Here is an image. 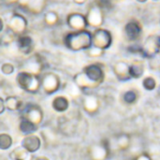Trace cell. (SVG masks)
I'll return each instance as SVG.
<instances>
[{
  "instance_id": "7a4b0ae2",
  "label": "cell",
  "mask_w": 160,
  "mask_h": 160,
  "mask_svg": "<svg viewBox=\"0 0 160 160\" xmlns=\"http://www.w3.org/2000/svg\"><path fill=\"white\" fill-rule=\"evenodd\" d=\"M18 86L30 94L38 93L40 88V75H35L27 71H20L16 76Z\"/></svg>"
},
{
  "instance_id": "44dd1931",
  "label": "cell",
  "mask_w": 160,
  "mask_h": 160,
  "mask_svg": "<svg viewBox=\"0 0 160 160\" xmlns=\"http://www.w3.org/2000/svg\"><path fill=\"white\" fill-rule=\"evenodd\" d=\"M38 129V126L33 124L32 122H30L25 118L21 117V121L19 123V130L22 134H23L24 136L35 134V132H37Z\"/></svg>"
},
{
  "instance_id": "8d00e7d4",
  "label": "cell",
  "mask_w": 160,
  "mask_h": 160,
  "mask_svg": "<svg viewBox=\"0 0 160 160\" xmlns=\"http://www.w3.org/2000/svg\"><path fill=\"white\" fill-rule=\"evenodd\" d=\"M73 2L77 5H83L86 2V0H73Z\"/></svg>"
},
{
  "instance_id": "2e32d148",
  "label": "cell",
  "mask_w": 160,
  "mask_h": 160,
  "mask_svg": "<svg viewBox=\"0 0 160 160\" xmlns=\"http://www.w3.org/2000/svg\"><path fill=\"white\" fill-rule=\"evenodd\" d=\"M113 73L115 77L120 82H128L131 79L129 73V64L126 61H117L112 67Z\"/></svg>"
},
{
  "instance_id": "8992f818",
  "label": "cell",
  "mask_w": 160,
  "mask_h": 160,
  "mask_svg": "<svg viewBox=\"0 0 160 160\" xmlns=\"http://www.w3.org/2000/svg\"><path fill=\"white\" fill-rule=\"evenodd\" d=\"M160 51V36L150 35L142 46V55L146 58H154Z\"/></svg>"
},
{
  "instance_id": "f35d334b",
  "label": "cell",
  "mask_w": 160,
  "mask_h": 160,
  "mask_svg": "<svg viewBox=\"0 0 160 160\" xmlns=\"http://www.w3.org/2000/svg\"><path fill=\"white\" fill-rule=\"evenodd\" d=\"M35 160H50L48 158H46V157H38V158H35Z\"/></svg>"
},
{
  "instance_id": "484cf974",
  "label": "cell",
  "mask_w": 160,
  "mask_h": 160,
  "mask_svg": "<svg viewBox=\"0 0 160 160\" xmlns=\"http://www.w3.org/2000/svg\"><path fill=\"white\" fill-rule=\"evenodd\" d=\"M139 99V94L136 90H128L122 95V100L127 105H133Z\"/></svg>"
},
{
  "instance_id": "4316f807",
  "label": "cell",
  "mask_w": 160,
  "mask_h": 160,
  "mask_svg": "<svg viewBox=\"0 0 160 160\" xmlns=\"http://www.w3.org/2000/svg\"><path fill=\"white\" fill-rule=\"evenodd\" d=\"M13 144V140L11 136L8 133H0V150H8Z\"/></svg>"
},
{
  "instance_id": "83f0119b",
  "label": "cell",
  "mask_w": 160,
  "mask_h": 160,
  "mask_svg": "<svg viewBox=\"0 0 160 160\" xmlns=\"http://www.w3.org/2000/svg\"><path fill=\"white\" fill-rule=\"evenodd\" d=\"M44 22L49 26H54L59 22V16L55 11H48L44 15Z\"/></svg>"
},
{
  "instance_id": "52a82bcc",
  "label": "cell",
  "mask_w": 160,
  "mask_h": 160,
  "mask_svg": "<svg viewBox=\"0 0 160 160\" xmlns=\"http://www.w3.org/2000/svg\"><path fill=\"white\" fill-rule=\"evenodd\" d=\"M82 72L87 76V78L96 83L98 86L101 85L105 80V71L102 66L98 63H93L83 68Z\"/></svg>"
},
{
  "instance_id": "ac0fdd59",
  "label": "cell",
  "mask_w": 160,
  "mask_h": 160,
  "mask_svg": "<svg viewBox=\"0 0 160 160\" xmlns=\"http://www.w3.org/2000/svg\"><path fill=\"white\" fill-rule=\"evenodd\" d=\"M73 82L81 89L82 92H85V91H89V90H94V89L98 87L96 83H94L92 81H90L87 78V76L82 71L77 73L73 77Z\"/></svg>"
},
{
  "instance_id": "6da1fadb",
  "label": "cell",
  "mask_w": 160,
  "mask_h": 160,
  "mask_svg": "<svg viewBox=\"0 0 160 160\" xmlns=\"http://www.w3.org/2000/svg\"><path fill=\"white\" fill-rule=\"evenodd\" d=\"M65 46L73 52L86 51L92 47V32L86 30L72 31L64 37Z\"/></svg>"
},
{
  "instance_id": "d6986e66",
  "label": "cell",
  "mask_w": 160,
  "mask_h": 160,
  "mask_svg": "<svg viewBox=\"0 0 160 160\" xmlns=\"http://www.w3.org/2000/svg\"><path fill=\"white\" fill-rule=\"evenodd\" d=\"M16 43H17L18 50L23 54H30L33 52L34 47H35V43H34L33 38L27 35L19 36Z\"/></svg>"
},
{
  "instance_id": "7402d4cb",
  "label": "cell",
  "mask_w": 160,
  "mask_h": 160,
  "mask_svg": "<svg viewBox=\"0 0 160 160\" xmlns=\"http://www.w3.org/2000/svg\"><path fill=\"white\" fill-rule=\"evenodd\" d=\"M5 106L8 111L18 112L21 111L23 107L22 101L15 96H9L5 99Z\"/></svg>"
},
{
  "instance_id": "d6a6232c",
  "label": "cell",
  "mask_w": 160,
  "mask_h": 160,
  "mask_svg": "<svg viewBox=\"0 0 160 160\" xmlns=\"http://www.w3.org/2000/svg\"><path fill=\"white\" fill-rule=\"evenodd\" d=\"M14 37H15V35L10 30L8 29V31L2 36L0 41L2 43H4V44H9V43H11L14 40Z\"/></svg>"
},
{
  "instance_id": "5b68a950",
  "label": "cell",
  "mask_w": 160,
  "mask_h": 160,
  "mask_svg": "<svg viewBox=\"0 0 160 160\" xmlns=\"http://www.w3.org/2000/svg\"><path fill=\"white\" fill-rule=\"evenodd\" d=\"M21 111H22L21 117L29 120L30 122H32L37 126H39L42 123L44 118V113L42 109L38 104L28 103L27 105L22 107Z\"/></svg>"
},
{
  "instance_id": "9a60e30c",
  "label": "cell",
  "mask_w": 160,
  "mask_h": 160,
  "mask_svg": "<svg viewBox=\"0 0 160 160\" xmlns=\"http://www.w3.org/2000/svg\"><path fill=\"white\" fill-rule=\"evenodd\" d=\"M21 146L23 147L30 154L38 152L41 147V140L36 134L24 136L21 142Z\"/></svg>"
},
{
  "instance_id": "e0dca14e",
  "label": "cell",
  "mask_w": 160,
  "mask_h": 160,
  "mask_svg": "<svg viewBox=\"0 0 160 160\" xmlns=\"http://www.w3.org/2000/svg\"><path fill=\"white\" fill-rule=\"evenodd\" d=\"M22 8L26 9L32 14H39L43 11L46 1L45 0H20L18 3Z\"/></svg>"
},
{
  "instance_id": "5bb4252c",
  "label": "cell",
  "mask_w": 160,
  "mask_h": 160,
  "mask_svg": "<svg viewBox=\"0 0 160 160\" xmlns=\"http://www.w3.org/2000/svg\"><path fill=\"white\" fill-rule=\"evenodd\" d=\"M82 109L86 113L90 115L97 114L100 109L99 98L95 95L87 94L82 99Z\"/></svg>"
},
{
  "instance_id": "f1b7e54d",
  "label": "cell",
  "mask_w": 160,
  "mask_h": 160,
  "mask_svg": "<svg viewBox=\"0 0 160 160\" xmlns=\"http://www.w3.org/2000/svg\"><path fill=\"white\" fill-rule=\"evenodd\" d=\"M142 86L147 91H153L157 87V81L155 78H153L151 76L145 77L142 81Z\"/></svg>"
},
{
  "instance_id": "b9f144b4",
  "label": "cell",
  "mask_w": 160,
  "mask_h": 160,
  "mask_svg": "<svg viewBox=\"0 0 160 160\" xmlns=\"http://www.w3.org/2000/svg\"><path fill=\"white\" fill-rule=\"evenodd\" d=\"M153 1H156L157 2V1H160V0H153Z\"/></svg>"
},
{
  "instance_id": "ba28073f",
  "label": "cell",
  "mask_w": 160,
  "mask_h": 160,
  "mask_svg": "<svg viewBox=\"0 0 160 160\" xmlns=\"http://www.w3.org/2000/svg\"><path fill=\"white\" fill-rule=\"evenodd\" d=\"M110 144L109 142L102 140L101 142L93 144L89 150V158L91 160H107L110 157Z\"/></svg>"
},
{
  "instance_id": "ab89813d",
  "label": "cell",
  "mask_w": 160,
  "mask_h": 160,
  "mask_svg": "<svg viewBox=\"0 0 160 160\" xmlns=\"http://www.w3.org/2000/svg\"><path fill=\"white\" fill-rule=\"evenodd\" d=\"M139 3H145V2H147L148 0H137Z\"/></svg>"
},
{
  "instance_id": "ffe728a7",
  "label": "cell",
  "mask_w": 160,
  "mask_h": 160,
  "mask_svg": "<svg viewBox=\"0 0 160 160\" xmlns=\"http://www.w3.org/2000/svg\"><path fill=\"white\" fill-rule=\"evenodd\" d=\"M52 108L56 112H65L69 108V100L65 96H57L52 100Z\"/></svg>"
},
{
  "instance_id": "60d3db41",
  "label": "cell",
  "mask_w": 160,
  "mask_h": 160,
  "mask_svg": "<svg viewBox=\"0 0 160 160\" xmlns=\"http://www.w3.org/2000/svg\"><path fill=\"white\" fill-rule=\"evenodd\" d=\"M158 56H159V58H160V51H159V52H158Z\"/></svg>"
},
{
  "instance_id": "f546056e",
  "label": "cell",
  "mask_w": 160,
  "mask_h": 160,
  "mask_svg": "<svg viewBox=\"0 0 160 160\" xmlns=\"http://www.w3.org/2000/svg\"><path fill=\"white\" fill-rule=\"evenodd\" d=\"M86 53H87V55H88L89 57H92V58H98V57H101V56L104 55L105 51L92 45V47H90L88 50H86Z\"/></svg>"
},
{
  "instance_id": "1f68e13d",
  "label": "cell",
  "mask_w": 160,
  "mask_h": 160,
  "mask_svg": "<svg viewBox=\"0 0 160 160\" xmlns=\"http://www.w3.org/2000/svg\"><path fill=\"white\" fill-rule=\"evenodd\" d=\"M0 70L4 75L9 76V75H12L14 73L15 68L11 63H4L0 68Z\"/></svg>"
},
{
  "instance_id": "4dcf8cb0",
  "label": "cell",
  "mask_w": 160,
  "mask_h": 160,
  "mask_svg": "<svg viewBox=\"0 0 160 160\" xmlns=\"http://www.w3.org/2000/svg\"><path fill=\"white\" fill-rule=\"evenodd\" d=\"M67 92H68L71 97H73V98H76V97L80 96L81 93H82L81 89H80L74 82L68 84V86H67Z\"/></svg>"
},
{
  "instance_id": "e575fe53",
  "label": "cell",
  "mask_w": 160,
  "mask_h": 160,
  "mask_svg": "<svg viewBox=\"0 0 160 160\" xmlns=\"http://www.w3.org/2000/svg\"><path fill=\"white\" fill-rule=\"evenodd\" d=\"M6 111V106H5V99L0 97V115L3 114Z\"/></svg>"
},
{
  "instance_id": "603a6c76",
  "label": "cell",
  "mask_w": 160,
  "mask_h": 160,
  "mask_svg": "<svg viewBox=\"0 0 160 160\" xmlns=\"http://www.w3.org/2000/svg\"><path fill=\"white\" fill-rule=\"evenodd\" d=\"M9 158L11 160H31L32 159V155L27 152L23 147L18 146L14 148L10 153H9Z\"/></svg>"
},
{
  "instance_id": "9c48e42d",
  "label": "cell",
  "mask_w": 160,
  "mask_h": 160,
  "mask_svg": "<svg viewBox=\"0 0 160 160\" xmlns=\"http://www.w3.org/2000/svg\"><path fill=\"white\" fill-rule=\"evenodd\" d=\"M87 24L93 28H100L104 23V13L103 9L98 5H93L88 8L85 15Z\"/></svg>"
},
{
  "instance_id": "4fadbf2b",
  "label": "cell",
  "mask_w": 160,
  "mask_h": 160,
  "mask_svg": "<svg viewBox=\"0 0 160 160\" xmlns=\"http://www.w3.org/2000/svg\"><path fill=\"white\" fill-rule=\"evenodd\" d=\"M43 69H44V62L43 59L38 54L30 56L26 60L23 66V71H27L35 75H41Z\"/></svg>"
},
{
  "instance_id": "277c9868",
  "label": "cell",
  "mask_w": 160,
  "mask_h": 160,
  "mask_svg": "<svg viewBox=\"0 0 160 160\" xmlns=\"http://www.w3.org/2000/svg\"><path fill=\"white\" fill-rule=\"evenodd\" d=\"M112 43V33L104 28H97L92 33V44L102 50H107L111 47Z\"/></svg>"
},
{
  "instance_id": "74e56055",
  "label": "cell",
  "mask_w": 160,
  "mask_h": 160,
  "mask_svg": "<svg viewBox=\"0 0 160 160\" xmlns=\"http://www.w3.org/2000/svg\"><path fill=\"white\" fill-rule=\"evenodd\" d=\"M3 30H4V22H3L2 18L0 17V33H2Z\"/></svg>"
},
{
  "instance_id": "cb8c5ba5",
  "label": "cell",
  "mask_w": 160,
  "mask_h": 160,
  "mask_svg": "<svg viewBox=\"0 0 160 160\" xmlns=\"http://www.w3.org/2000/svg\"><path fill=\"white\" fill-rule=\"evenodd\" d=\"M145 68L142 61H135L129 65V73L131 79H140L144 74Z\"/></svg>"
},
{
  "instance_id": "30bf717a",
  "label": "cell",
  "mask_w": 160,
  "mask_h": 160,
  "mask_svg": "<svg viewBox=\"0 0 160 160\" xmlns=\"http://www.w3.org/2000/svg\"><path fill=\"white\" fill-rule=\"evenodd\" d=\"M27 20L23 15L20 13H14L8 20V29L10 30L15 36L19 37L24 35V32L27 28Z\"/></svg>"
},
{
  "instance_id": "d590c367",
  "label": "cell",
  "mask_w": 160,
  "mask_h": 160,
  "mask_svg": "<svg viewBox=\"0 0 160 160\" xmlns=\"http://www.w3.org/2000/svg\"><path fill=\"white\" fill-rule=\"evenodd\" d=\"M20 0H5V2L8 5H12V4H17L19 3Z\"/></svg>"
},
{
  "instance_id": "836d02e7",
  "label": "cell",
  "mask_w": 160,
  "mask_h": 160,
  "mask_svg": "<svg viewBox=\"0 0 160 160\" xmlns=\"http://www.w3.org/2000/svg\"><path fill=\"white\" fill-rule=\"evenodd\" d=\"M134 160H153L152 159V158L150 157V155L149 154H147V153H142V154H140V155H138Z\"/></svg>"
},
{
  "instance_id": "3957f363",
  "label": "cell",
  "mask_w": 160,
  "mask_h": 160,
  "mask_svg": "<svg viewBox=\"0 0 160 160\" xmlns=\"http://www.w3.org/2000/svg\"><path fill=\"white\" fill-rule=\"evenodd\" d=\"M61 87V80L59 76L52 72L40 75V88L47 95L56 93Z\"/></svg>"
},
{
  "instance_id": "d4e9b609",
  "label": "cell",
  "mask_w": 160,
  "mask_h": 160,
  "mask_svg": "<svg viewBox=\"0 0 160 160\" xmlns=\"http://www.w3.org/2000/svg\"><path fill=\"white\" fill-rule=\"evenodd\" d=\"M115 143H116V146L119 150L127 151L130 147V143H131V140H130L129 135H128V134L118 135L115 139Z\"/></svg>"
},
{
  "instance_id": "7c38bea8",
  "label": "cell",
  "mask_w": 160,
  "mask_h": 160,
  "mask_svg": "<svg viewBox=\"0 0 160 160\" xmlns=\"http://www.w3.org/2000/svg\"><path fill=\"white\" fill-rule=\"evenodd\" d=\"M67 23L72 31L86 30L88 26L85 15L79 12H73L68 14L67 17Z\"/></svg>"
},
{
  "instance_id": "8fae6325",
  "label": "cell",
  "mask_w": 160,
  "mask_h": 160,
  "mask_svg": "<svg viewBox=\"0 0 160 160\" xmlns=\"http://www.w3.org/2000/svg\"><path fill=\"white\" fill-rule=\"evenodd\" d=\"M124 35L128 41L134 42L141 38L142 35V26L137 20H130L124 27Z\"/></svg>"
}]
</instances>
